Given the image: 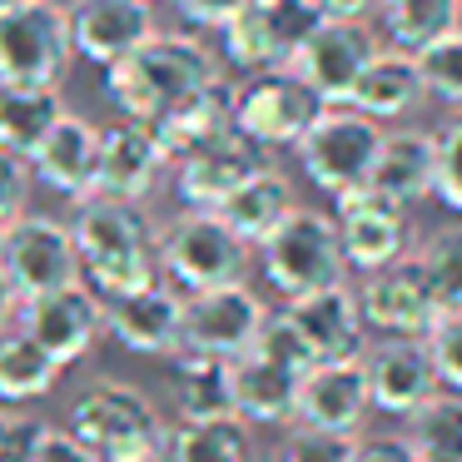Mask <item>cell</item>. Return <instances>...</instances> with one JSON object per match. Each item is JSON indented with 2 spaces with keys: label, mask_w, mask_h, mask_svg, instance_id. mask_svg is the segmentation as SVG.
Returning <instances> with one entry per match:
<instances>
[{
  "label": "cell",
  "mask_w": 462,
  "mask_h": 462,
  "mask_svg": "<svg viewBox=\"0 0 462 462\" xmlns=\"http://www.w3.org/2000/svg\"><path fill=\"white\" fill-rule=\"evenodd\" d=\"M70 234H75V254H80V279L100 299L164 279L160 273V224L144 209V199L90 194V199L75 204Z\"/></svg>",
  "instance_id": "obj_1"
},
{
  "label": "cell",
  "mask_w": 462,
  "mask_h": 462,
  "mask_svg": "<svg viewBox=\"0 0 462 462\" xmlns=\"http://www.w3.org/2000/svg\"><path fill=\"white\" fill-rule=\"evenodd\" d=\"M219 75H224L219 55H214L199 35L154 31L150 41H140L130 55L105 65V95L120 105V115L160 120L170 105H180L184 95H194L199 85L219 80Z\"/></svg>",
  "instance_id": "obj_2"
},
{
  "label": "cell",
  "mask_w": 462,
  "mask_h": 462,
  "mask_svg": "<svg viewBox=\"0 0 462 462\" xmlns=\"http://www.w3.org/2000/svg\"><path fill=\"white\" fill-rule=\"evenodd\" d=\"M65 432H75L105 462H160L170 428H164L160 408H154V398L144 388L120 383V378H95L70 402Z\"/></svg>",
  "instance_id": "obj_3"
},
{
  "label": "cell",
  "mask_w": 462,
  "mask_h": 462,
  "mask_svg": "<svg viewBox=\"0 0 462 462\" xmlns=\"http://www.w3.org/2000/svg\"><path fill=\"white\" fill-rule=\"evenodd\" d=\"M259 263H263V279H269V289L279 299H299V293L328 289V283H343V273H348L333 214L309 209V204H293L289 219L259 244Z\"/></svg>",
  "instance_id": "obj_4"
},
{
  "label": "cell",
  "mask_w": 462,
  "mask_h": 462,
  "mask_svg": "<svg viewBox=\"0 0 462 462\" xmlns=\"http://www.w3.org/2000/svg\"><path fill=\"white\" fill-rule=\"evenodd\" d=\"M388 125L373 120V115L353 110V105H323V115L309 125L293 154H299L303 174L319 194H348L363 189L373 174V154H378V140Z\"/></svg>",
  "instance_id": "obj_5"
},
{
  "label": "cell",
  "mask_w": 462,
  "mask_h": 462,
  "mask_svg": "<svg viewBox=\"0 0 462 462\" xmlns=\"http://www.w3.org/2000/svg\"><path fill=\"white\" fill-rule=\"evenodd\" d=\"M75 60L60 0H11L0 5V85H55Z\"/></svg>",
  "instance_id": "obj_6"
},
{
  "label": "cell",
  "mask_w": 462,
  "mask_h": 462,
  "mask_svg": "<svg viewBox=\"0 0 462 462\" xmlns=\"http://www.w3.org/2000/svg\"><path fill=\"white\" fill-rule=\"evenodd\" d=\"M244 263L249 244L224 224L219 209H180L160 229V273L184 293L244 279Z\"/></svg>",
  "instance_id": "obj_7"
},
{
  "label": "cell",
  "mask_w": 462,
  "mask_h": 462,
  "mask_svg": "<svg viewBox=\"0 0 462 462\" xmlns=\"http://www.w3.org/2000/svg\"><path fill=\"white\" fill-rule=\"evenodd\" d=\"M323 15L328 11H323L319 0H249L229 25H219L224 60L244 75L279 70V65H289L293 51L319 31Z\"/></svg>",
  "instance_id": "obj_8"
},
{
  "label": "cell",
  "mask_w": 462,
  "mask_h": 462,
  "mask_svg": "<svg viewBox=\"0 0 462 462\" xmlns=\"http://www.w3.org/2000/svg\"><path fill=\"white\" fill-rule=\"evenodd\" d=\"M323 115V100L313 85H303L289 65L259 70L234 90V125L263 150H283L309 134V125Z\"/></svg>",
  "instance_id": "obj_9"
},
{
  "label": "cell",
  "mask_w": 462,
  "mask_h": 462,
  "mask_svg": "<svg viewBox=\"0 0 462 462\" xmlns=\"http://www.w3.org/2000/svg\"><path fill=\"white\" fill-rule=\"evenodd\" d=\"M0 269L11 273L21 299H35V293H51L60 283H75L80 279V254H75L70 224L25 209L21 219H11L0 229Z\"/></svg>",
  "instance_id": "obj_10"
},
{
  "label": "cell",
  "mask_w": 462,
  "mask_h": 462,
  "mask_svg": "<svg viewBox=\"0 0 462 462\" xmlns=\"http://www.w3.org/2000/svg\"><path fill=\"white\" fill-rule=\"evenodd\" d=\"M353 293H358L368 333H378V338H428V328L442 313L438 293H432L428 273L418 269L412 254L363 273V283Z\"/></svg>",
  "instance_id": "obj_11"
},
{
  "label": "cell",
  "mask_w": 462,
  "mask_h": 462,
  "mask_svg": "<svg viewBox=\"0 0 462 462\" xmlns=\"http://www.w3.org/2000/svg\"><path fill=\"white\" fill-rule=\"evenodd\" d=\"M15 328H25L60 368H70V363H80L85 353L95 348V338L105 333V299L85 279L60 283V289H51V293L21 299Z\"/></svg>",
  "instance_id": "obj_12"
},
{
  "label": "cell",
  "mask_w": 462,
  "mask_h": 462,
  "mask_svg": "<svg viewBox=\"0 0 462 462\" xmlns=\"http://www.w3.org/2000/svg\"><path fill=\"white\" fill-rule=\"evenodd\" d=\"M105 333L134 358H170L184 348V289L170 279L105 299Z\"/></svg>",
  "instance_id": "obj_13"
},
{
  "label": "cell",
  "mask_w": 462,
  "mask_h": 462,
  "mask_svg": "<svg viewBox=\"0 0 462 462\" xmlns=\"http://www.w3.org/2000/svg\"><path fill=\"white\" fill-rule=\"evenodd\" d=\"M263 319H269V303H263L244 279L194 289V293H184V348L239 358V353L259 338Z\"/></svg>",
  "instance_id": "obj_14"
},
{
  "label": "cell",
  "mask_w": 462,
  "mask_h": 462,
  "mask_svg": "<svg viewBox=\"0 0 462 462\" xmlns=\"http://www.w3.org/2000/svg\"><path fill=\"white\" fill-rule=\"evenodd\" d=\"M378 45H383V41H378V35H373L363 21L323 15L319 31H313L309 41L293 51L289 70L299 75L303 85H313L323 105H348L353 85H358L363 65L373 60V51H378Z\"/></svg>",
  "instance_id": "obj_15"
},
{
  "label": "cell",
  "mask_w": 462,
  "mask_h": 462,
  "mask_svg": "<svg viewBox=\"0 0 462 462\" xmlns=\"http://www.w3.org/2000/svg\"><path fill=\"white\" fill-rule=\"evenodd\" d=\"M269 150L254 144L249 134L234 125V130L204 140L199 150L180 154L174 160V189H180L184 209H219L244 180H254L259 170H269Z\"/></svg>",
  "instance_id": "obj_16"
},
{
  "label": "cell",
  "mask_w": 462,
  "mask_h": 462,
  "mask_svg": "<svg viewBox=\"0 0 462 462\" xmlns=\"http://www.w3.org/2000/svg\"><path fill=\"white\" fill-rule=\"evenodd\" d=\"M333 224H338V244H343V259L348 269L373 273L383 263L402 259L408 254V209L393 199H383L378 189H348V194H333Z\"/></svg>",
  "instance_id": "obj_17"
},
{
  "label": "cell",
  "mask_w": 462,
  "mask_h": 462,
  "mask_svg": "<svg viewBox=\"0 0 462 462\" xmlns=\"http://www.w3.org/2000/svg\"><path fill=\"white\" fill-rule=\"evenodd\" d=\"M283 319L293 323V333L313 353V363L358 358L368 348V323H363L358 293L348 289V279L328 283V289H313V293H299V299H283Z\"/></svg>",
  "instance_id": "obj_18"
},
{
  "label": "cell",
  "mask_w": 462,
  "mask_h": 462,
  "mask_svg": "<svg viewBox=\"0 0 462 462\" xmlns=\"http://www.w3.org/2000/svg\"><path fill=\"white\" fill-rule=\"evenodd\" d=\"M65 25H70L75 55L105 70L140 41H150L160 31V15H154V0H70Z\"/></svg>",
  "instance_id": "obj_19"
},
{
  "label": "cell",
  "mask_w": 462,
  "mask_h": 462,
  "mask_svg": "<svg viewBox=\"0 0 462 462\" xmlns=\"http://www.w3.org/2000/svg\"><path fill=\"white\" fill-rule=\"evenodd\" d=\"M363 373H368L373 408L388 412V418H402V422L442 388L422 338H378V343H368V348H363Z\"/></svg>",
  "instance_id": "obj_20"
},
{
  "label": "cell",
  "mask_w": 462,
  "mask_h": 462,
  "mask_svg": "<svg viewBox=\"0 0 462 462\" xmlns=\"http://www.w3.org/2000/svg\"><path fill=\"white\" fill-rule=\"evenodd\" d=\"M368 412H373V398H368L363 353L358 358H328V363H309L303 368L299 398H293V422L328 428V432H358Z\"/></svg>",
  "instance_id": "obj_21"
},
{
  "label": "cell",
  "mask_w": 462,
  "mask_h": 462,
  "mask_svg": "<svg viewBox=\"0 0 462 462\" xmlns=\"http://www.w3.org/2000/svg\"><path fill=\"white\" fill-rule=\"evenodd\" d=\"M164 164H170V154H164L154 125L125 115V120H115L100 130L95 194H110V199H150V189L164 174Z\"/></svg>",
  "instance_id": "obj_22"
},
{
  "label": "cell",
  "mask_w": 462,
  "mask_h": 462,
  "mask_svg": "<svg viewBox=\"0 0 462 462\" xmlns=\"http://www.w3.org/2000/svg\"><path fill=\"white\" fill-rule=\"evenodd\" d=\"M95 170H100V125L85 115L65 110L60 120L45 130V140L31 154V174L45 189L65 194V199H90L95 194Z\"/></svg>",
  "instance_id": "obj_23"
},
{
  "label": "cell",
  "mask_w": 462,
  "mask_h": 462,
  "mask_svg": "<svg viewBox=\"0 0 462 462\" xmlns=\"http://www.w3.org/2000/svg\"><path fill=\"white\" fill-rule=\"evenodd\" d=\"M432 170H438V134L418 130V125H398V130H383L368 189L408 209L418 199H432Z\"/></svg>",
  "instance_id": "obj_24"
},
{
  "label": "cell",
  "mask_w": 462,
  "mask_h": 462,
  "mask_svg": "<svg viewBox=\"0 0 462 462\" xmlns=\"http://www.w3.org/2000/svg\"><path fill=\"white\" fill-rule=\"evenodd\" d=\"M164 393H170V408L180 422L239 418L234 412V373L229 358H219V353H194V348L170 353Z\"/></svg>",
  "instance_id": "obj_25"
},
{
  "label": "cell",
  "mask_w": 462,
  "mask_h": 462,
  "mask_svg": "<svg viewBox=\"0 0 462 462\" xmlns=\"http://www.w3.org/2000/svg\"><path fill=\"white\" fill-rule=\"evenodd\" d=\"M422 100H428V95H422L418 60H412V51H402V45H378V51H373V60L363 65L353 95H348L353 110L373 115V120H383V125L412 115Z\"/></svg>",
  "instance_id": "obj_26"
},
{
  "label": "cell",
  "mask_w": 462,
  "mask_h": 462,
  "mask_svg": "<svg viewBox=\"0 0 462 462\" xmlns=\"http://www.w3.org/2000/svg\"><path fill=\"white\" fill-rule=\"evenodd\" d=\"M229 373H234V412L244 422H259V428L293 422V398H299L303 373L263 358L259 348H244L239 358H229Z\"/></svg>",
  "instance_id": "obj_27"
},
{
  "label": "cell",
  "mask_w": 462,
  "mask_h": 462,
  "mask_svg": "<svg viewBox=\"0 0 462 462\" xmlns=\"http://www.w3.org/2000/svg\"><path fill=\"white\" fill-rule=\"evenodd\" d=\"M234 90H239V85H234L229 75H219V80L199 85L194 95H184L180 105H170L160 120H150L154 134H160V144H164V154H170V164L180 160V154L199 150L214 134L234 130Z\"/></svg>",
  "instance_id": "obj_28"
},
{
  "label": "cell",
  "mask_w": 462,
  "mask_h": 462,
  "mask_svg": "<svg viewBox=\"0 0 462 462\" xmlns=\"http://www.w3.org/2000/svg\"><path fill=\"white\" fill-rule=\"evenodd\" d=\"M293 204H299V199H293L289 174H279L269 164V170H259L254 180H244L239 189L219 204V214H224V224H229L244 244H263L283 219H289Z\"/></svg>",
  "instance_id": "obj_29"
},
{
  "label": "cell",
  "mask_w": 462,
  "mask_h": 462,
  "mask_svg": "<svg viewBox=\"0 0 462 462\" xmlns=\"http://www.w3.org/2000/svg\"><path fill=\"white\" fill-rule=\"evenodd\" d=\"M65 115V95L55 85H0V150L31 160L55 120Z\"/></svg>",
  "instance_id": "obj_30"
},
{
  "label": "cell",
  "mask_w": 462,
  "mask_h": 462,
  "mask_svg": "<svg viewBox=\"0 0 462 462\" xmlns=\"http://www.w3.org/2000/svg\"><path fill=\"white\" fill-rule=\"evenodd\" d=\"M60 378V363L41 348L25 328H0V402L5 408H21V402H35L55 388Z\"/></svg>",
  "instance_id": "obj_31"
},
{
  "label": "cell",
  "mask_w": 462,
  "mask_h": 462,
  "mask_svg": "<svg viewBox=\"0 0 462 462\" xmlns=\"http://www.w3.org/2000/svg\"><path fill=\"white\" fill-rule=\"evenodd\" d=\"M160 462H254L249 422L244 418L180 422L174 432H164Z\"/></svg>",
  "instance_id": "obj_32"
},
{
  "label": "cell",
  "mask_w": 462,
  "mask_h": 462,
  "mask_svg": "<svg viewBox=\"0 0 462 462\" xmlns=\"http://www.w3.org/2000/svg\"><path fill=\"white\" fill-rule=\"evenodd\" d=\"M378 15H383V31H388V45L418 51V45L457 31L462 0H378Z\"/></svg>",
  "instance_id": "obj_33"
},
{
  "label": "cell",
  "mask_w": 462,
  "mask_h": 462,
  "mask_svg": "<svg viewBox=\"0 0 462 462\" xmlns=\"http://www.w3.org/2000/svg\"><path fill=\"white\" fill-rule=\"evenodd\" d=\"M408 438L418 457H462V393L438 388L408 418Z\"/></svg>",
  "instance_id": "obj_34"
},
{
  "label": "cell",
  "mask_w": 462,
  "mask_h": 462,
  "mask_svg": "<svg viewBox=\"0 0 462 462\" xmlns=\"http://www.w3.org/2000/svg\"><path fill=\"white\" fill-rule=\"evenodd\" d=\"M418 269L428 273L432 293H438L442 309H462V219L432 229L428 239L418 244Z\"/></svg>",
  "instance_id": "obj_35"
},
{
  "label": "cell",
  "mask_w": 462,
  "mask_h": 462,
  "mask_svg": "<svg viewBox=\"0 0 462 462\" xmlns=\"http://www.w3.org/2000/svg\"><path fill=\"white\" fill-rule=\"evenodd\" d=\"M412 60H418V75H422V95L448 105V110H462V25L418 45Z\"/></svg>",
  "instance_id": "obj_36"
},
{
  "label": "cell",
  "mask_w": 462,
  "mask_h": 462,
  "mask_svg": "<svg viewBox=\"0 0 462 462\" xmlns=\"http://www.w3.org/2000/svg\"><path fill=\"white\" fill-rule=\"evenodd\" d=\"M353 452H358V432H328L293 422L289 438L273 452V462H353Z\"/></svg>",
  "instance_id": "obj_37"
},
{
  "label": "cell",
  "mask_w": 462,
  "mask_h": 462,
  "mask_svg": "<svg viewBox=\"0 0 462 462\" xmlns=\"http://www.w3.org/2000/svg\"><path fill=\"white\" fill-rule=\"evenodd\" d=\"M432 199L462 219V110L438 130V170H432Z\"/></svg>",
  "instance_id": "obj_38"
},
{
  "label": "cell",
  "mask_w": 462,
  "mask_h": 462,
  "mask_svg": "<svg viewBox=\"0 0 462 462\" xmlns=\"http://www.w3.org/2000/svg\"><path fill=\"white\" fill-rule=\"evenodd\" d=\"M422 343H428V358L438 368V383L462 393V309H442Z\"/></svg>",
  "instance_id": "obj_39"
},
{
  "label": "cell",
  "mask_w": 462,
  "mask_h": 462,
  "mask_svg": "<svg viewBox=\"0 0 462 462\" xmlns=\"http://www.w3.org/2000/svg\"><path fill=\"white\" fill-rule=\"evenodd\" d=\"M249 348H259L263 358L283 363V368H293V373H303V368H309V363H313V353L303 348V338H299V333H293V323L283 319V313H269V319H263L259 338H254Z\"/></svg>",
  "instance_id": "obj_40"
},
{
  "label": "cell",
  "mask_w": 462,
  "mask_h": 462,
  "mask_svg": "<svg viewBox=\"0 0 462 462\" xmlns=\"http://www.w3.org/2000/svg\"><path fill=\"white\" fill-rule=\"evenodd\" d=\"M45 422L31 418V412H15L0 402V462H35V448H41Z\"/></svg>",
  "instance_id": "obj_41"
},
{
  "label": "cell",
  "mask_w": 462,
  "mask_h": 462,
  "mask_svg": "<svg viewBox=\"0 0 462 462\" xmlns=\"http://www.w3.org/2000/svg\"><path fill=\"white\" fill-rule=\"evenodd\" d=\"M31 180H35L31 160H21V154H11V150H0V229L31 209Z\"/></svg>",
  "instance_id": "obj_42"
},
{
  "label": "cell",
  "mask_w": 462,
  "mask_h": 462,
  "mask_svg": "<svg viewBox=\"0 0 462 462\" xmlns=\"http://www.w3.org/2000/svg\"><path fill=\"white\" fill-rule=\"evenodd\" d=\"M353 462H422L412 438H398V432H373V438H358V452Z\"/></svg>",
  "instance_id": "obj_43"
},
{
  "label": "cell",
  "mask_w": 462,
  "mask_h": 462,
  "mask_svg": "<svg viewBox=\"0 0 462 462\" xmlns=\"http://www.w3.org/2000/svg\"><path fill=\"white\" fill-rule=\"evenodd\" d=\"M35 462H105L100 452H90L75 432L65 428H45L41 432V448H35Z\"/></svg>",
  "instance_id": "obj_44"
},
{
  "label": "cell",
  "mask_w": 462,
  "mask_h": 462,
  "mask_svg": "<svg viewBox=\"0 0 462 462\" xmlns=\"http://www.w3.org/2000/svg\"><path fill=\"white\" fill-rule=\"evenodd\" d=\"M174 5H180V15L189 25H199V31H219V25H229L249 0H174Z\"/></svg>",
  "instance_id": "obj_45"
},
{
  "label": "cell",
  "mask_w": 462,
  "mask_h": 462,
  "mask_svg": "<svg viewBox=\"0 0 462 462\" xmlns=\"http://www.w3.org/2000/svg\"><path fill=\"white\" fill-rule=\"evenodd\" d=\"M328 15H343V21H363V15L378 11V0H319Z\"/></svg>",
  "instance_id": "obj_46"
},
{
  "label": "cell",
  "mask_w": 462,
  "mask_h": 462,
  "mask_svg": "<svg viewBox=\"0 0 462 462\" xmlns=\"http://www.w3.org/2000/svg\"><path fill=\"white\" fill-rule=\"evenodd\" d=\"M15 313H21V293H15L11 273L0 269V328H11V323H15Z\"/></svg>",
  "instance_id": "obj_47"
},
{
  "label": "cell",
  "mask_w": 462,
  "mask_h": 462,
  "mask_svg": "<svg viewBox=\"0 0 462 462\" xmlns=\"http://www.w3.org/2000/svg\"><path fill=\"white\" fill-rule=\"evenodd\" d=\"M422 462H462V457H422Z\"/></svg>",
  "instance_id": "obj_48"
},
{
  "label": "cell",
  "mask_w": 462,
  "mask_h": 462,
  "mask_svg": "<svg viewBox=\"0 0 462 462\" xmlns=\"http://www.w3.org/2000/svg\"><path fill=\"white\" fill-rule=\"evenodd\" d=\"M0 5H11V0H0Z\"/></svg>",
  "instance_id": "obj_49"
}]
</instances>
